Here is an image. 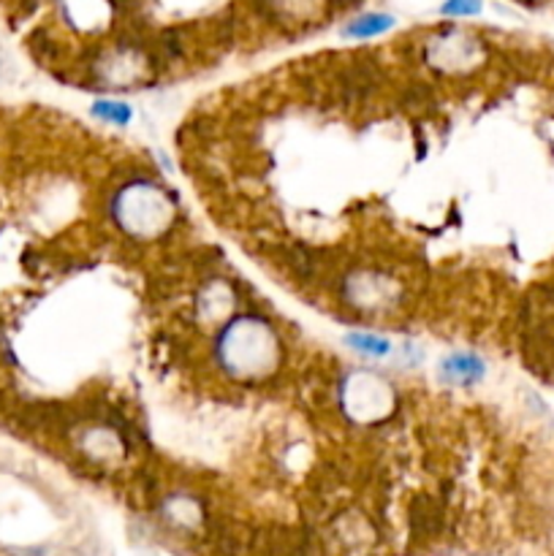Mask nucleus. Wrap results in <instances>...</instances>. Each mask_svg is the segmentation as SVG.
<instances>
[{"instance_id": "f257e3e1", "label": "nucleus", "mask_w": 554, "mask_h": 556, "mask_svg": "<svg viewBox=\"0 0 554 556\" xmlns=\"http://www.w3.org/2000/svg\"><path fill=\"white\" fill-rule=\"evenodd\" d=\"M282 345L275 326L261 315H237L215 340V362L237 383H259L280 367Z\"/></svg>"}, {"instance_id": "423d86ee", "label": "nucleus", "mask_w": 554, "mask_h": 556, "mask_svg": "<svg viewBox=\"0 0 554 556\" xmlns=\"http://www.w3.org/2000/svg\"><path fill=\"white\" fill-rule=\"evenodd\" d=\"M234 307H237V293H234V288L228 286L226 280H221V277L206 282L199 291V296H196V318H199L201 324L223 326L231 318Z\"/></svg>"}, {"instance_id": "f8f14e48", "label": "nucleus", "mask_w": 554, "mask_h": 556, "mask_svg": "<svg viewBox=\"0 0 554 556\" xmlns=\"http://www.w3.org/2000/svg\"><path fill=\"white\" fill-rule=\"evenodd\" d=\"M481 11V0H443L440 3V14L443 16H478Z\"/></svg>"}, {"instance_id": "9b49d317", "label": "nucleus", "mask_w": 554, "mask_h": 556, "mask_svg": "<svg viewBox=\"0 0 554 556\" xmlns=\"http://www.w3.org/2000/svg\"><path fill=\"white\" fill-rule=\"evenodd\" d=\"M92 117L101 119V123L125 128V125H130V119H134V106L125 101H114V98H98V101L92 103Z\"/></svg>"}, {"instance_id": "20e7f679", "label": "nucleus", "mask_w": 554, "mask_h": 556, "mask_svg": "<svg viewBox=\"0 0 554 556\" xmlns=\"http://www.w3.org/2000/svg\"><path fill=\"white\" fill-rule=\"evenodd\" d=\"M400 282L375 269H356L342 282V299L358 313H389L400 304Z\"/></svg>"}, {"instance_id": "0eeeda50", "label": "nucleus", "mask_w": 554, "mask_h": 556, "mask_svg": "<svg viewBox=\"0 0 554 556\" xmlns=\"http://www.w3.org/2000/svg\"><path fill=\"white\" fill-rule=\"evenodd\" d=\"M487 375V364L481 356L467 351L449 353V356L440 358L438 364V380L443 386H456V389H470L478 386Z\"/></svg>"}, {"instance_id": "1a4fd4ad", "label": "nucleus", "mask_w": 554, "mask_h": 556, "mask_svg": "<svg viewBox=\"0 0 554 556\" xmlns=\"http://www.w3.org/2000/svg\"><path fill=\"white\" fill-rule=\"evenodd\" d=\"M396 25V20L386 11H364V14L353 16L351 22H345L340 30L342 38H351V41H364V38H375L389 33Z\"/></svg>"}, {"instance_id": "9d476101", "label": "nucleus", "mask_w": 554, "mask_h": 556, "mask_svg": "<svg viewBox=\"0 0 554 556\" xmlns=\"http://www.w3.org/2000/svg\"><path fill=\"white\" fill-rule=\"evenodd\" d=\"M342 342L364 358H386L391 353V342L386 337L373 334V331H348Z\"/></svg>"}, {"instance_id": "7ed1b4c3", "label": "nucleus", "mask_w": 554, "mask_h": 556, "mask_svg": "<svg viewBox=\"0 0 554 556\" xmlns=\"http://www.w3.org/2000/svg\"><path fill=\"white\" fill-rule=\"evenodd\" d=\"M340 405L351 421L373 427L396 410V391L373 369H351L340 380Z\"/></svg>"}, {"instance_id": "6e6552de", "label": "nucleus", "mask_w": 554, "mask_h": 556, "mask_svg": "<svg viewBox=\"0 0 554 556\" xmlns=\"http://www.w3.org/2000/svg\"><path fill=\"white\" fill-rule=\"evenodd\" d=\"M141 54L134 47L117 49V52L106 54L98 65V79H103L106 85H130L141 76Z\"/></svg>"}, {"instance_id": "f03ea898", "label": "nucleus", "mask_w": 554, "mask_h": 556, "mask_svg": "<svg viewBox=\"0 0 554 556\" xmlns=\"http://www.w3.org/2000/svg\"><path fill=\"white\" fill-rule=\"evenodd\" d=\"M109 215L117 223L119 231L128 233L130 239L147 242V239L163 237L172 228L177 206L166 188L155 185L152 179H130L123 188L114 190Z\"/></svg>"}, {"instance_id": "39448f33", "label": "nucleus", "mask_w": 554, "mask_h": 556, "mask_svg": "<svg viewBox=\"0 0 554 556\" xmlns=\"http://www.w3.org/2000/svg\"><path fill=\"white\" fill-rule=\"evenodd\" d=\"M424 60L443 74H462V71H470L481 63L483 47L473 33L445 30L429 38L427 47H424Z\"/></svg>"}]
</instances>
